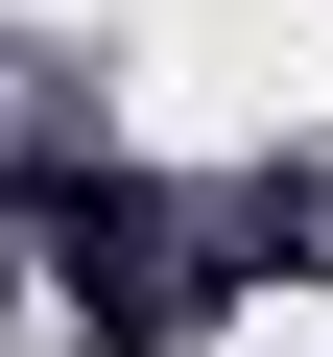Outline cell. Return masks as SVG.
<instances>
[{
  "label": "cell",
  "instance_id": "cell-1",
  "mask_svg": "<svg viewBox=\"0 0 333 357\" xmlns=\"http://www.w3.org/2000/svg\"><path fill=\"white\" fill-rule=\"evenodd\" d=\"M48 238H72V310H95L119 357H191V333H215V238L166 215V191H48Z\"/></svg>",
  "mask_w": 333,
  "mask_h": 357
},
{
  "label": "cell",
  "instance_id": "cell-2",
  "mask_svg": "<svg viewBox=\"0 0 333 357\" xmlns=\"http://www.w3.org/2000/svg\"><path fill=\"white\" fill-rule=\"evenodd\" d=\"M24 238H48V215H24V191H0V262H24Z\"/></svg>",
  "mask_w": 333,
  "mask_h": 357
}]
</instances>
